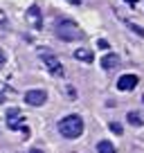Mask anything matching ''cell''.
I'll return each instance as SVG.
<instances>
[{"label":"cell","mask_w":144,"mask_h":153,"mask_svg":"<svg viewBox=\"0 0 144 153\" xmlns=\"http://www.w3.org/2000/svg\"><path fill=\"white\" fill-rule=\"evenodd\" d=\"M59 133L65 140H77L79 135L83 133V120L79 115H68L59 122Z\"/></svg>","instance_id":"1"},{"label":"cell","mask_w":144,"mask_h":153,"mask_svg":"<svg viewBox=\"0 0 144 153\" xmlns=\"http://www.w3.org/2000/svg\"><path fill=\"white\" fill-rule=\"evenodd\" d=\"M54 34H56L61 41H79V38H83V29L79 27L74 20H61V23L54 27Z\"/></svg>","instance_id":"2"},{"label":"cell","mask_w":144,"mask_h":153,"mask_svg":"<svg viewBox=\"0 0 144 153\" xmlns=\"http://www.w3.org/2000/svg\"><path fill=\"white\" fill-rule=\"evenodd\" d=\"M39 56L43 59V63H45V68H48L52 74H59L61 76L63 74V65H61V61H59L56 56H54L50 50H39Z\"/></svg>","instance_id":"3"},{"label":"cell","mask_w":144,"mask_h":153,"mask_svg":"<svg viewBox=\"0 0 144 153\" xmlns=\"http://www.w3.org/2000/svg\"><path fill=\"white\" fill-rule=\"evenodd\" d=\"M7 126H9L11 131H18L25 126V115L20 113L18 108H9L7 110Z\"/></svg>","instance_id":"4"},{"label":"cell","mask_w":144,"mask_h":153,"mask_svg":"<svg viewBox=\"0 0 144 153\" xmlns=\"http://www.w3.org/2000/svg\"><path fill=\"white\" fill-rule=\"evenodd\" d=\"M137 83H140V76L137 74H122L120 79H117V90L128 92V90H133Z\"/></svg>","instance_id":"5"},{"label":"cell","mask_w":144,"mask_h":153,"mask_svg":"<svg viewBox=\"0 0 144 153\" xmlns=\"http://www.w3.org/2000/svg\"><path fill=\"white\" fill-rule=\"evenodd\" d=\"M25 101L29 106H43L48 101V92L45 90H27L25 92Z\"/></svg>","instance_id":"6"},{"label":"cell","mask_w":144,"mask_h":153,"mask_svg":"<svg viewBox=\"0 0 144 153\" xmlns=\"http://www.w3.org/2000/svg\"><path fill=\"white\" fill-rule=\"evenodd\" d=\"M25 18H27V23L32 25V27H36V29H41V27H43V16H41V9H39L36 5H32V7L27 9Z\"/></svg>","instance_id":"7"},{"label":"cell","mask_w":144,"mask_h":153,"mask_svg":"<svg viewBox=\"0 0 144 153\" xmlns=\"http://www.w3.org/2000/svg\"><path fill=\"white\" fill-rule=\"evenodd\" d=\"M122 63V59H120V54H104V59H101V68L104 70H115L117 65Z\"/></svg>","instance_id":"8"},{"label":"cell","mask_w":144,"mask_h":153,"mask_svg":"<svg viewBox=\"0 0 144 153\" xmlns=\"http://www.w3.org/2000/svg\"><path fill=\"white\" fill-rule=\"evenodd\" d=\"M74 59H77V61H83V63H90L92 61V50H88V48L74 50Z\"/></svg>","instance_id":"9"},{"label":"cell","mask_w":144,"mask_h":153,"mask_svg":"<svg viewBox=\"0 0 144 153\" xmlns=\"http://www.w3.org/2000/svg\"><path fill=\"white\" fill-rule=\"evenodd\" d=\"M126 120H128V124H133V126H144V115L137 113V110H131V113L126 115Z\"/></svg>","instance_id":"10"},{"label":"cell","mask_w":144,"mask_h":153,"mask_svg":"<svg viewBox=\"0 0 144 153\" xmlns=\"http://www.w3.org/2000/svg\"><path fill=\"white\" fill-rule=\"evenodd\" d=\"M97 151L99 153H115V144L108 142V140H101V142L97 144Z\"/></svg>","instance_id":"11"},{"label":"cell","mask_w":144,"mask_h":153,"mask_svg":"<svg viewBox=\"0 0 144 153\" xmlns=\"http://www.w3.org/2000/svg\"><path fill=\"white\" fill-rule=\"evenodd\" d=\"M126 27H128V29H133V32L137 34V36H144V29H142V27H137L135 23H126Z\"/></svg>","instance_id":"12"},{"label":"cell","mask_w":144,"mask_h":153,"mask_svg":"<svg viewBox=\"0 0 144 153\" xmlns=\"http://www.w3.org/2000/svg\"><path fill=\"white\" fill-rule=\"evenodd\" d=\"M111 131H113V133H117V135H122V131H124V128H122V124L113 122V124H111Z\"/></svg>","instance_id":"13"},{"label":"cell","mask_w":144,"mask_h":153,"mask_svg":"<svg viewBox=\"0 0 144 153\" xmlns=\"http://www.w3.org/2000/svg\"><path fill=\"white\" fill-rule=\"evenodd\" d=\"M5 99H7V88L0 86V104H5Z\"/></svg>","instance_id":"14"},{"label":"cell","mask_w":144,"mask_h":153,"mask_svg":"<svg viewBox=\"0 0 144 153\" xmlns=\"http://www.w3.org/2000/svg\"><path fill=\"white\" fill-rule=\"evenodd\" d=\"M97 45H99L101 50H108V41H106V38H99V41H97Z\"/></svg>","instance_id":"15"},{"label":"cell","mask_w":144,"mask_h":153,"mask_svg":"<svg viewBox=\"0 0 144 153\" xmlns=\"http://www.w3.org/2000/svg\"><path fill=\"white\" fill-rule=\"evenodd\" d=\"M5 65V52H2V50H0V68Z\"/></svg>","instance_id":"16"},{"label":"cell","mask_w":144,"mask_h":153,"mask_svg":"<svg viewBox=\"0 0 144 153\" xmlns=\"http://www.w3.org/2000/svg\"><path fill=\"white\" fill-rule=\"evenodd\" d=\"M70 5H81V0H68Z\"/></svg>","instance_id":"17"},{"label":"cell","mask_w":144,"mask_h":153,"mask_svg":"<svg viewBox=\"0 0 144 153\" xmlns=\"http://www.w3.org/2000/svg\"><path fill=\"white\" fill-rule=\"evenodd\" d=\"M29 153H45V151H41V149H32Z\"/></svg>","instance_id":"18"},{"label":"cell","mask_w":144,"mask_h":153,"mask_svg":"<svg viewBox=\"0 0 144 153\" xmlns=\"http://www.w3.org/2000/svg\"><path fill=\"white\" fill-rule=\"evenodd\" d=\"M126 2H128V5H135V0H126Z\"/></svg>","instance_id":"19"},{"label":"cell","mask_w":144,"mask_h":153,"mask_svg":"<svg viewBox=\"0 0 144 153\" xmlns=\"http://www.w3.org/2000/svg\"><path fill=\"white\" fill-rule=\"evenodd\" d=\"M142 101H144V97H142Z\"/></svg>","instance_id":"20"}]
</instances>
